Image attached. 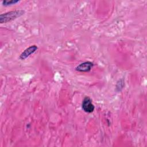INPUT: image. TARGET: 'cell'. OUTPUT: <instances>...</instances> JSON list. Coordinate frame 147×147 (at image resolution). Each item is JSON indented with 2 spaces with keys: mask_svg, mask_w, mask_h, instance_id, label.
Here are the masks:
<instances>
[{
  "mask_svg": "<svg viewBox=\"0 0 147 147\" xmlns=\"http://www.w3.org/2000/svg\"><path fill=\"white\" fill-rule=\"evenodd\" d=\"M24 13L25 11L24 10H15L1 14L0 15V22L1 24L7 23L18 17H20Z\"/></svg>",
  "mask_w": 147,
  "mask_h": 147,
  "instance_id": "1",
  "label": "cell"
},
{
  "mask_svg": "<svg viewBox=\"0 0 147 147\" xmlns=\"http://www.w3.org/2000/svg\"><path fill=\"white\" fill-rule=\"evenodd\" d=\"M82 107L84 111L90 113L94 111L95 107L92 102V100L88 96H86L82 102Z\"/></svg>",
  "mask_w": 147,
  "mask_h": 147,
  "instance_id": "2",
  "label": "cell"
},
{
  "mask_svg": "<svg viewBox=\"0 0 147 147\" xmlns=\"http://www.w3.org/2000/svg\"><path fill=\"white\" fill-rule=\"evenodd\" d=\"M38 49V47L36 45H33L32 46H30L29 47L25 49L20 55V59L21 60H25L28 57H29L30 55L34 53Z\"/></svg>",
  "mask_w": 147,
  "mask_h": 147,
  "instance_id": "3",
  "label": "cell"
},
{
  "mask_svg": "<svg viewBox=\"0 0 147 147\" xmlns=\"http://www.w3.org/2000/svg\"><path fill=\"white\" fill-rule=\"evenodd\" d=\"M94 66V63L91 61H85L78 65L75 70L79 72H88Z\"/></svg>",
  "mask_w": 147,
  "mask_h": 147,
  "instance_id": "4",
  "label": "cell"
},
{
  "mask_svg": "<svg viewBox=\"0 0 147 147\" xmlns=\"http://www.w3.org/2000/svg\"><path fill=\"white\" fill-rule=\"evenodd\" d=\"M125 86V82L123 79L119 80L116 84V90L117 91H121Z\"/></svg>",
  "mask_w": 147,
  "mask_h": 147,
  "instance_id": "5",
  "label": "cell"
},
{
  "mask_svg": "<svg viewBox=\"0 0 147 147\" xmlns=\"http://www.w3.org/2000/svg\"><path fill=\"white\" fill-rule=\"evenodd\" d=\"M19 2L18 0H3L2 3L3 6H9Z\"/></svg>",
  "mask_w": 147,
  "mask_h": 147,
  "instance_id": "6",
  "label": "cell"
}]
</instances>
